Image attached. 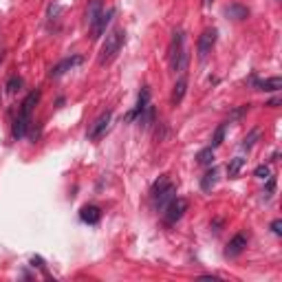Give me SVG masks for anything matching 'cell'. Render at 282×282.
Masks as SVG:
<instances>
[{
    "mask_svg": "<svg viewBox=\"0 0 282 282\" xmlns=\"http://www.w3.org/2000/svg\"><path fill=\"white\" fill-rule=\"evenodd\" d=\"M212 3H214V0H203V5H205V7H210Z\"/></svg>",
    "mask_w": 282,
    "mask_h": 282,
    "instance_id": "f546056e",
    "label": "cell"
},
{
    "mask_svg": "<svg viewBox=\"0 0 282 282\" xmlns=\"http://www.w3.org/2000/svg\"><path fill=\"white\" fill-rule=\"evenodd\" d=\"M253 86L258 91H280L282 79L280 77H269V79H253Z\"/></svg>",
    "mask_w": 282,
    "mask_h": 282,
    "instance_id": "e0dca14e",
    "label": "cell"
},
{
    "mask_svg": "<svg viewBox=\"0 0 282 282\" xmlns=\"http://www.w3.org/2000/svg\"><path fill=\"white\" fill-rule=\"evenodd\" d=\"M247 110H249V106H240V108H236V110L232 112V119H238V117H243Z\"/></svg>",
    "mask_w": 282,
    "mask_h": 282,
    "instance_id": "83f0119b",
    "label": "cell"
},
{
    "mask_svg": "<svg viewBox=\"0 0 282 282\" xmlns=\"http://www.w3.org/2000/svg\"><path fill=\"white\" fill-rule=\"evenodd\" d=\"M31 265H33V267H38V269H42V271H46V267H44V260L40 258V256H33V258H31Z\"/></svg>",
    "mask_w": 282,
    "mask_h": 282,
    "instance_id": "4316f807",
    "label": "cell"
},
{
    "mask_svg": "<svg viewBox=\"0 0 282 282\" xmlns=\"http://www.w3.org/2000/svg\"><path fill=\"white\" fill-rule=\"evenodd\" d=\"M174 192H177V185H174V183H167L163 190H161L157 196L152 199V201H154V207H157V210H165V205L174 199Z\"/></svg>",
    "mask_w": 282,
    "mask_h": 282,
    "instance_id": "9c48e42d",
    "label": "cell"
},
{
    "mask_svg": "<svg viewBox=\"0 0 282 282\" xmlns=\"http://www.w3.org/2000/svg\"><path fill=\"white\" fill-rule=\"evenodd\" d=\"M216 36H218V31L214 29V26H212V29H205V31L199 36L196 51H199V60H201V62H205V60L210 58L214 44H216Z\"/></svg>",
    "mask_w": 282,
    "mask_h": 282,
    "instance_id": "7a4b0ae2",
    "label": "cell"
},
{
    "mask_svg": "<svg viewBox=\"0 0 282 282\" xmlns=\"http://www.w3.org/2000/svg\"><path fill=\"white\" fill-rule=\"evenodd\" d=\"M22 77H18V75H13V77H9V82H7V86H5V89H7V93H11V95H13V93H18L20 89H22Z\"/></svg>",
    "mask_w": 282,
    "mask_h": 282,
    "instance_id": "7402d4cb",
    "label": "cell"
},
{
    "mask_svg": "<svg viewBox=\"0 0 282 282\" xmlns=\"http://www.w3.org/2000/svg\"><path fill=\"white\" fill-rule=\"evenodd\" d=\"M271 232L276 234V236H280V234H282V220H280V218H276V220L271 223Z\"/></svg>",
    "mask_w": 282,
    "mask_h": 282,
    "instance_id": "484cf974",
    "label": "cell"
},
{
    "mask_svg": "<svg viewBox=\"0 0 282 282\" xmlns=\"http://www.w3.org/2000/svg\"><path fill=\"white\" fill-rule=\"evenodd\" d=\"M40 97H42V93H40V91H31L29 95L24 97L22 106H20V117H24V119H31V112H33V108H36V106H38Z\"/></svg>",
    "mask_w": 282,
    "mask_h": 282,
    "instance_id": "ba28073f",
    "label": "cell"
},
{
    "mask_svg": "<svg viewBox=\"0 0 282 282\" xmlns=\"http://www.w3.org/2000/svg\"><path fill=\"white\" fill-rule=\"evenodd\" d=\"M225 130H227V122L225 124H220L216 132H214V137H212V148H218L220 144H223V139H225Z\"/></svg>",
    "mask_w": 282,
    "mask_h": 282,
    "instance_id": "44dd1931",
    "label": "cell"
},
{
    "mask_svg": "<svg viewBox=\"0 0 282 282\" xmlns=\"http://www.w3.org/2000/svg\"><path fill=\"white\" fill-rule=\"evenodd\" d=\"M148 104H150V91H148V86H144V89H141V93H139V97H137V106L128 112V117H126V119H135V117H139L141 112L146 110Z\"/></svg>",
    "mask_w": 282,
    "mask_h": 282,
    "instance_id": "8fae6325",
    "label": "cell"
},
{
    "mask_svg": "<svg viewBox=\"0 0 282 282\" xmlns=\"http://www.w3.org/2000/svg\"><path fill=\"white\" fill-rule=\"evenodd\" d=\"M253 177H258V179H269V165H258L256 170H253Z\"/></svg>",
    "mask_w": 282,
    "mask_h": 282,
    "instance_id": "d4e9b609",
    "label": "cell"
},
{
    "mask_svg": "<svg viewBox=\"0 0 282 282\" xmlns=\"http://www.w3.org/2000/svg\"><path fill=\"white\" fill-rule=\"evenodd\" d=\"M126 42V31L124 29H115L106 36V42L102 46V53H99V66L110 64L112 60L117 58V53L122 51V46Z\"/></svg>",
    "mask_w": 282,
    "mask_h": 282,
    "instance_id": "6da1fadb",
    "label": "cell"
},
{
    "mask_svg": "<svg viewBox=\"0 0 282 282\" xmlns=\"http://www.w3.org/2000/svg\"><path fill=\"white\" fill-rule=\"evenodd\" d=\"M102 11H104V5H102V0H91L89 7H86V24L93 26L99 20V16H102Z\"/></svg>",
    "mask_w": 282,
    "mask_h": 282,
    "instance_id": "4fadbf2b",
    "label": "cell"
},
{
    "mask_svg": "<svg viewBox=\"0 0 282 282\" xmlns=\"http://www.w3.org/2000/svg\"><path fill=\"white\" fill-rule=\"evenodd\" d=\"M187 212V201L181 199V196H174L170 203L165 205V225H174L183 218V214Z\"/></svg>",
    "mask_w": 282,
    "mask_h": 282,
    "instance_id": "3957f363",
    "label": "cell"
},
{
    "mask_svg": "<svg viewBox=\"0 0 282 282\" xmlns=\"http://www.w3.org/2000/svg\"><path fill=\"white\" fill-rule=\"evenodd\" d=\"M167 183H170V179H167V174H163V177H159L157 181H154V185H152V190H150V196L154 199V196H157V194H159L161 190H163V187H165Z\"/></svg>",
    "mask_w": 282,
    "mask_h": 282,
    "instance_id": "603a6c76",
    "label": "cell"
},
{
    "mask_svg": "<svg viewBox=\"0 0 282 282\" xmlns=\"http://www.w3.org/2000/svg\"><path fill=\"white\" fill-rule=\"evenodd\" d=\"M243 167H245V159L243 157H236V159H232L230 163H227V174L234 179V177H238Z\"/></svg>",
    "mask_w": 282,
    "mask_h": 282,
    "instance_id": "d6986e66",
    "label": "cell"
},
{
    "mask_svg": "<svg viewBox=\"0 0 282 282\" xmlns=\"http://www.w3.org/2000/svg\"><path fill=\"white\" fill-rule=\"evenodd\" d=\"M112 16H115V9H108L106 13L102 11V16H99V20H97V22L91 26V31H93V38H102V36H104V31H106V26L110 24Z\"/></svg>",
    "mask_w": 282,
    "mask_h": 282,
    "instance_id": "30bf717a",
    "label": "cell"
},
{
    "mask_svg": "<svg viewBox=\"0 0 282 282\" xmlns=\"http://www.w3.org/2000/svg\"><path fill=\"white\" fill-rule=\"evenodd\" d=\"M110 119H112V112L110 110H106V112H102L95 122H93V126H91V130L86 132V137H89V141H95V139H99L104 135L106 130H108V126H110Z\"/></svg>",
    "mask_w": 282,
    "mask_h": 282,
    "instance_id": "277c9868",
    "label": "cell"
},
{
    "mask_svg": "<svg viewBox=\"0 0 282 282\" xmlns=\"http://www.w3.org/2000/svg\"><path fill=\"white\" fill-rule=\"evenodd\" d=\"M278 104H280V99L276 97V99H271V102H269V104H267V106H278Z\"/></svg>",
    "mask_w": 282,
    "mask_h": 282,
    "instance_id": "f1b7e54d",
    "label": "cell"
},
{
    "mask_svg": "<svg viewBox=\"0 0 282 282\" xmlns=\"http://www.w3.org/2000/svg\"><path fill=\"white\" fill-rule=\"evenodd\" d=\"M183 42H185V33L181 31V29H179V31H174V33H172V42H170V53H167L172 69H174V64H177V60L181 58V53L185 51Z\"/></svg>",
    "mask_w": 282,
    "mask_h": 282,
    "instance_id": "5b68a950",
    "label": "cell"
},
{
    "mask_svg": "<svg viewBox=\"0 0 282 282\" xmlns=\"http://www.w3.org/2000/svg\"><path fill=\"white\" fill-rule=\"evenodd\" d=\"M225 16L232 18V20H245V18H249V9L243 5H238V3H234V5L225 7Z\"/></svg>",
    "mask_w": 282,
    "mask_h": 282,
    "instance_id": "9a60e30c",
    "label": "cell"
},
{
    "mask_svg": "<svg viewBox=\"0 0 282 282\" xmlns=\"http://www.w3.org/2000/svg\"><path fill=\"white\" fill-rule=\"evenodd\" d=\"M216 181H218V170L216 167H212V170H207L203 174V179H201V190L203 192H210L214 185H216Z\"/></svg>",
    "mask_w": 282,
    "mask_h": 282,
    "instance_id": "ac0fdd59",
    "label": "cell"
},
{
    "mask_svg": "<svg viewBox=\"0 0 282 282\" xmlns=\"http://www.w3.org/2000/svg\"><path fill=\"white\" fill-rule=\"evenodd\" d=\"M196 161L201 165H210L212 161H214V148L210 146V148H203L199 154H196Z\"/></svg>",
    "mask_w": 282,
    "mask_h": 282,
    "instance_id": "ffe728a7",
    "label": "cell"
},
{
    "mask_svg": "<svg viewBox=\"0 0 282 282\" xmlns=\"http://www.w3.org/2000/svg\"><path fill=\"white\" fill-rule=\"evenodd\" d=\"M258 137H260V130H251L249 135L245 137V141H243V150H249V148H251L253 144H256V139H258Z\"/></svg>",
    "mask_w": 282,
    "mask_h": 282,
    "instance_id": "cb8c5ba5",
    "label": "cell"
},
{
    "mask_svg": "<svg viewBox=\"0 0 282 282\" xmlns=\"http://www.w3.org/2000/svg\"><path fill=\"white\" fill-rule=\"evenodd\" d=\"M185 91H187V79H185V77H179L177 84H174V89H172V97H170L172 106H179L181 102H183Z\"/></svg>",
    "mask_w": 282,
    "mask_h": 282,
    "instance_id": "5bb4252c",
    "label": "cell"
},
{
    "mask_svg": "<svg viewBox=\"0 0 282 282\" xmlns=\"http://www.w3.org/2000/svg\"><path fill=\"white\" fill-rule=\"evenodd\" d=\"M79 62H82V55H73V58H66V60H62V62H60V64H55V66H53V69L49 71V77H51V79H53V77H62L66 71H71L73 66H75V64H79Z\"/></svg>",
    "mask_w": 282,
    "mask_h": 282,
    "instance_id": "52a82bcc",
    "label": "cell"
},
{
    "mask_svg": "<svg viewBox=\"0 0 282 282\" xmlns=\"http://www.w3.org/2000/svg\"><path fill=\"white\" fill-rule=\"evenodd\" d=\"M245 247H247V236H245V234H236V236L227 243L225 256L227 258H236V256H240V253L245 251Z\"/></svg>",
    "mask_w": 282,
    "mask_h": 282,
    "instance_id": "8992f818",
    "label": "cell"
},
{
    "mask_svg": "<svg viewBox=\"0 0 282 282\" xmlns=\"http://www.w3.org/2000/svg\"><path fill=\"white\" fill-rule=\"evenodd\" d=\"M29 126H31V119H24V117H16V122H13V128H11V135L13 139H22L26 135V130H29Z\"/></svg>",
    "mask_w": 282,
    "mask_h": 282,
    "instance_id": "2e32d148",
    "label": "cell"
},
{
    "mask_svg": "<svg viewBox=\"0 0 282 282\" xmlns=\"http://www.w3.org/2000/svg\"><path fill=\"white\" fill-rule=\"evenodd\" d=\"M79 218L89 225H97L99 218H102V210H99L97 205H84L82 212H79Z\"/></svg>",
    "mask_w": 282,
    "mask_h": 282,
    "instance_id": "7c38bea8",
    "label": "cell"
}]
</instances>
